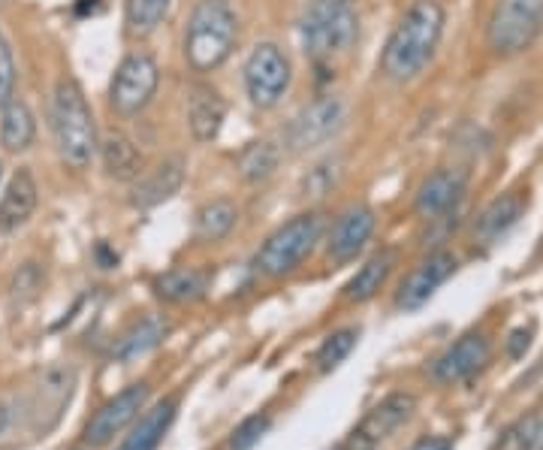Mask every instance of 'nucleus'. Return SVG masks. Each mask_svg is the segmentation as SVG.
I'll use <instances>...</instances> for the list:
<instances>
[{"label": "nucleus", "mask_w": 543, "mask_h": 450, "mask_svg": "<svg viewBox=\"0 0 543 450\" xmlns=\"http://www.w3.org/2000/svg\"><path fill=\"white\" fill-rule=\"evenodd\" d=\"M444 34V7L438 0H414L411 10L402 16L396 31L390 34L381 67L393 82L417 79L432 61Z\"/></svg>", "instance_id": "nucleus-1"}, {"label": "nucleus", "mask_w": 543, "mask_h": 450, "mask_svg": "<svg viewBox=\"0 0 543 450\" xmlns=\"http://www.w3.org/2000/svg\"><path fill=\"white\" fill-rule=\"evenodd\" d=\"M52 133L67 167L85 170L97 155V124L88 97L76 79H61L52 94Z\"/></svg>", "instance_id": "nucleus-2"}, {"label": "nucleus", "mask_w": 543, "mask_h": 450, "mask_svg": "<svg viewBox=\"0 0 543 450\" xmlns=\"http://www.w3.org/2000/svg\"><path fill=\"white\" fill-rule=\"evenodd\" d=\"M239 19L230 0H200L185 31V61L194 73L218 70L236 49Z\"/></svg>", "instance_id": "nucleus-3"}, {"label": "nucleus", "mask_w": 543, "mask_h": 450, "mask_svg": "<svg viewBox=\"0 0 543 450\" xmlns=\"http://www.w3.org/2000/svg\"><path fill=\"white\" fill-rule=\"evenodd\" d=\"M323 230H326V221L320 212H302V215L290 218L260 245L257 257H254L257 272L266 278L290 275L317 248Z\"/></svg>", "instance_id": "nucleus-4"}, {"label": "nucleus", "mask_w": 543, "mask_h": 450, "mask_svg": "<svg viewBox=\"0 0 543 450\" xmlns=\"http://www.w3.org/2000/svg\"><path fill=\"white\" fill-rule=\"evenodd\" d=\"M299 31L302 46L311 58H332L356 43L359 19L350 0H311Z\"/></svg>", "instance_id": "nucleus-5"}, {"label": "nucleus", "mask_w": 543, "mask_h": 450, "mask_svg": "<svg viewBox=\"0 0 543 450\" xmlns=\"http://www.w3.org/2000/svg\"><path fill=\"white\" fill-rule=\"evenodd\" d=\"M543 31V0H495L486 40L498 55L525 52Z\"/></svg>", "instance_id": "nucleus-6"}, {"label": "nucleus", "mask_w": 543, "mask_h": 450, "mask_svg": "<svg viewBox=\"0 0 543 450\" xmlns=\"http://www.w3.org/2000/svg\"><path fill=\"white\" fill-rule=\"evenodd\" d=\"M344 118H347L344 100L335 97V94H323V97L311 100L308 106H302L293 115V121L284 130V142H287V148L293 155L314 152V148L332 142L341 133Z\"/></svg>", "instance_id": "nucleus-7"}, {"label": "nucleus", "mask_w": 543, "mask_h": 450, "mask_svg": "<svg viewBox=\"0 0 543 450\" xmlns=\"http://www.w3.org/2000/svg\"><path fill=\"white\" fill-rule=\"evenodd\" d=\"M293 67L281 46L257 43L245 61V91L257 109H275L290 91Z\"/></svg>", "instance_id": "nucleus-8"}, {"label": "nucleus", "mask_w": 543, "mask_h": 450, "mask_svg": "<svg viewBox=\"0 0 543 450\" xmlns=\"http://www.w3.org/2000/svg\"><path fill=\"white\" fill-rule=\"evenodd\" d=\"M160 85V67L148 52H133L127 55L109 82V103L118 115L133 118L139 115L157 94Z\"/></svg>", "instance_id": "nucleus-9"}, {"label": "nucleus", "mask_w": 543, "mask_h": 450, "mask_svg": "<svg viewBox=\"0 0 543 450\" xmlns=\"http://www.w3.org/2000/svg\"><path fill=\"white\" fill-rule=\"evenodd\" d=\"M414 411L417 399L411 393H390L362 417V423L350 432L341 450H378V444H384L402 423H408Z\"/></svg>", "instance_id": "nucleus-10"}, {"label": "nucleus", "mask_w": 543, "mask_h": 450, "mask_svg": "<svg viewBox=\"0 0 543 450\" xmlns=\"http://www.w3.org/2000/svg\"><path fill=\"white\" fill-rule=\"evenodd\" d=\"M148 396H151L148 384L139 381V384L124 387V390L115 393L112 399H106V402L94 411V417L85 423V432H82L85 444H91V447L109 444L127 423H133V420L139 417V411L145 408Z\"/></svg>", "instance_id": "nucleus-11"}, {"label": "nucleus", "mask_w": 543, "mask_h": 450, "mask_svg": "<svg viewBox=\"0 0 543 450\" xmlns=\"http://www.w3.org/2000/svg\"><path fill=\"white\" fill-rule=\"evenodd\" d=\"M456 269H459L456 254H450V251H432V254L423 257V260L414 266V272L402 281L399 296H396V306L405 309V312L423 309L429 299L435 296V290H438L447 278H453Z\"/></svg>", "instance_id": "nucleus-12"}, {"label": "nucleus", "mask_w": 543, "mask_h": 450, "mask_svg": "<svg viewBox=\"0 0 543 450\" xmlns=\"http://www.w3.org/2000/svg\"><path fill=\"white\" fill-rule=\"evenodd\" d=\"M73 387H76V369L73 366H49L40 375V381L31 393V426H34V432H46L58 423L61 411L73 399Z\"/></svg>", "instance_id": "nucleus-13"}, {"label": "nucleus", "mask_w": 543, "mask_h": 450, "mask_svg": "<svg viewBox=\"0 0 543 450\" xmlns=\"http://www.w3.org/2000/svg\"><path fill=\"white\" fill-rule=\"evenodd\" d=\"M489 357H492V342L483 333H465L432 363V378L438 384H462L474 378L480 369H486Z\"/></svg>", "instance_id": "nucleus-14"}, {"label": "nucleus", "mask_w": 543, "mask_h": 450, "mask_svg": "<svg viewBox=\"0 0 543 450\" xmlns=\"http://www.w3.org/2000/svg\"><path fill=\"white\" fill-rule=\"evenodd\" d=\"M375 227H378V215L372 206L359 203V206H350L347 212H341V218L335 221V227L329 230V260L335 263H347L353 260L362 248H366L375 236Z\"/></svg>", "instance_id": "nucleus-15"}, {"label": "nucleus", "mask_w": 543, "mask_h": 450, "mask_svg": "<svg viewBox=\"0 0 543 450\" xmlns=\"http://www.w3.org/2000/svg\"><path fill=\"white\" fill-rule=\"evenodd\" d=\"M468 191V176L462 170H438L432 173L420 191H417V200H414V209L420 218L426 221H438V218H450L456 212V206L462 203Z\"/></svg>", "instance_id": "nucleus-16"}, {"label": "nucleus", "mask_w": 543, "mask_h": 450, "mask_svg": "<svg viewBox=\"0 0 543 450\" xmlns=\"http://www.w3.org/2000/svg\"><path fill=\"white\" fill-rule=\"evenodd\" d=\"M185 176H188V161L181 155H169L154 170L133 179L130 203L136 209H154V206H160V203H166L169 197L178 194V188L185 185Z\"/></svg>", "instance_id": "nucleus-17"}, {"label": "nucleus", "mask_w": 543, "mask_h": 450, "mask_svg": "<svg viewBox=\"0 0 543 450\" xmlns=\"http://www.w3.org/2000/svg\"><path fill=\"white\" fill-rule=\"evenodd\" d=\"M227 118V103L218 88L197 82L188 91V127L197 142H212Z\"/></svg>", "instance_id": "nucleus-18"}, {"label": "nucleus", "mask_w": 543, "mask_h": 450, "mask_svg": "<svg viewBox=\"0 0 543 450\" xmlns=\"http://www.w3.org/2000/svg\"><path fill=\"white\" fill-rule=\"evenodd\" d=\"M40 203V188L31 176V170H19L4 197H0V233H13L19 227H25L31 221V215L37 212Z\"/></svg>", "instance_id": "nucleus-19"}, {"label": "nucleus", "mask_w": 543, "mask_h": 450, "mask_svg": "<svg viewBox=\"0 0 543 450\" xmlns=\"http://www.w3.org/2000/svg\"><path fill=\"white\" fill-rule=\"evenodd\" d=\"M178 414V396H166L157 405H151L130 429V435L118 444V450H157L163 435L169 432L172 420Z\"/></svg>", "instance_id": "nucleus-20"}, {"label": "nucleus", "mask_w": 543, "mask_h": 450, "mask_svg": "<svg viewBox=\"0 0 543 450\" xmlns=\"http://www.w3.org/2000/svg\"><path fill=\"white\" fill-rule=\"evenodd\" d=\"M169 336V324L157 315H148L136 324H130L112 345V360L115 363H133L145 354H151L154 348L163 345V339Z\"/></svg>", "instance_id": "nucleus-21"}, {"label": "nucleus", "mask_w": 543, "mask_h": 450, "mask_svg": "<svg viewBox=\"0 0 543 450\" xmlns=\"http://www.w3.org/2000/svg\"><path fill=\"white\" fill-rule=\"evenodd\" d=\"M525 206H528V200H525L522 194H516V191L495 197V200L477 215V221H474V239L483 242V245H495V242L522 218Z\"/></svg>", "instance_id": "nucleus-22"}, {"label": "nucleus", "mask_w": 543, "mask_h": 450, "mask_svg": "<svg viewBox=\"0 0 543 450\" xmlns=\"http://www.w3.org/2000/svg\"><path fill=\"white\" fill-rule=\"evenodd\" d=\"M34 139H37V118L31 106L19 97H10L0 106V145H4V152L19 155L28 152Z\"/></svg>", "instance_id": "nucleus-23"}, {"label": "nucleus", "mask_w": 543, "mask_h": 450, "mask_svg": "<svg viewBox=\"0 0 543 450\" xmlns=\"http://www.w3.org/2000/svg\"><path fill=\"white\" fill-rule=\"evenodd\" d=\"M100 161L106 167V173L118 182H133L142 173V152L136 148V142L121 133V130H109L100 142H97Z\"/></svg>", "instance_id": "nucleus-24"}, {"label": "nucleus", "mask_w": 543, "mask_h": 450, "mask_svg": "<svg viewBox=\"0 0 543 450\" xmlns=\"http://www.w3.org/2000/svg\"><path fill=\"white\" fill-rule=\"evenodd\" d=\"M212 275L206 269H194V266H181V269H169L163 275L154 278V293L163 299V303H197V299L206 296Z\"/></svg>", "instance_id": "nucleus-25"}, {"label": "nucleus", "mask_w": 543, "mask_h": 450, "mask_svg": "<svg viewBox=\"0 0 543 450\" xmlns=\"http://www.w3.org/2000/svg\"><path fill=\"white\" fill-rule=\"evenodd\" d=\"M396 260H399L396 248H384L375 257H369L366 266H359V272L344 284V299H347V303H369L372 296H378L381 287L387 284Z\"/></svg>", "instance_id": "nucleus-26"}, {"label": "nucleus", "mask_w": 543, "mask_h": 450, "mask_svg": "<svg viewBox=\"0 0 543 450\" xmlns=\"http://www.w3.org/2000/svg\"><path fill=\"white\" fill-rule=\"evenodd\" d=\"M281 164V148L269 139H260V142H248L242 148V155L236 158V170L245 182L257 185V182H266L275 176Z\"/></svg>", "instance_id": "nucleus-27"}, {"label": "nucleus", "mask_w": 543, "mask_h": 450, "mask_svg": "<svg viewBox=\"0 0 543 450\" xmlns=\"http://www.w3.org/2000/svg\"><path fill=\"white\" fill-rule=\"evenodd\" d=\"M239 221V209L230 200H212L206 206H200L197 218H194V233L200 242H221L224 236L233 233Z\"/></svg>", "instance_id": "nucleus-28"}, {"label": "nucleus", "mask_w": 543, "mask_h": 450, "mask_svg": "<svg viewBox=\"0 0 543 450\" xmlns=\"http://www.w3.org/2000/svg\"><path fill=\"white\" fill-rule=\"evenodd\" d=\"M344 176V158L341 155H329L323 161H317L299 182V194L305 200H323L326 194H332L338 188Z\"/></svg>", "instance_id": "nucleus-29"}, {"label": "nucleus", "mask_w": 543, "mask_h": 450, "mask_svg": "<svg viewBox=\"0 0 543 450\" xmlns=\"http://www.w3.org/2000/svg\"><path fill=\"white\" fill-rule=\"evenodd\" d=\"M172 0H127L124 19L133 37H151L169 16Z\"/></svg>", "instance_id": "nucleus-30"}, {"label": "nucleus", "mask_w": 543, "mask_h": 450, "mask_svg": "<svg viewBox=\"0 0 543 450\" xmlns=\"http://www.w3.org/2000/svg\"><path fill=\"white\" fill-rule=\"evenodd\" d=\"M356 339H359V330H356V327H344V330H335L332 336H326L323 345H320L317 354H314L317 372L326 375V372L338 369V366L350 357V351L356 348Z\"/></svg>", "instance_id": "nucleus-31"}, {"label": "nucleus", "mask_w": 543, "mask_h": 450, "mask_svg": "<svg viewBox=\"0 0 543 450\" xmlns=\"http://www.w3.org/2000/svg\"><path fill=\"white\" fill-rule=\"evenodd\" d=\"M504 450H543V411L516 420L504 432Z\"/></svg>", "instance_id": "nucleus-32"}, {"label": "nucleus", "mask_w": 543, "mask_h": 450, "mask_svg": "<svg viewBox=\"0 0 543 450\" xmlns=\"http://www.w3.org/2000/svg\"><path fill=\"white\" fill-rule=\"evenodd\" d=\"M269 429H272V417H269V414H254V417L242 420V423L230 432L227 450H251Z\"/></svg>", "instance_id": "nucleus-33"}, {"label": "nucleus", "mask_w": 543, "mask_h": 450, "mask_svg": "<svg viewBox=\"0 0 543 450\" xmlns=\"http://www.w3.org/2000/svg\"><path fill=\"white\" fill-rule=\"evenodd\" d=\"M16 91V58H13V46L0 31V106H4Z\"/></svg>", "instance_id": "nucleus-34"}, {"label": "nucleus", "mask_w": 543, "mask_h": 450, "mask_svg": "<svg viewBox=\"0 0 543 450\" xmlns=\"http://www.w3.org/2000/svg\"><path fill=\"white\" fill-rule=\"evenodd\" d=\"M528 345H531V330H525V327L513 330V333H510V339H507V357H510V360L525 357Z\"/></svg>", "instance_id": "nucleus-35"}, {"label": "nucleus", "mask_w": 543, "mask_h": 450, "mask_svg": "<svg viewBox=\"0 0 543 450\" xmlns=\"http://www.w3.org/2000/svg\"><path fill=\"white\" fill-rule=\"evenodd\" d=\"M408 450H453V438L447 435H429V438H420L414 447Z\"/></svg>", "instance_id": "nucleus-36"}, {"label": "nucleus", "mask_w": 543, "mask_h": 450, "mask_svg": "<svg viewBox=\"0 0 543 450\" xmlns=\"http://www.w3.org/2000/svg\"><path fill=\"white\" fill-rule=\"evenodd\" d=\"M94 254H97V260H100V266H103V269L118 266V254H115V251H109V245H106V242H100Z\"/></svg>", "instance_id": "nucleus-37"}, {"label": "nucleus", "mask_w": 543, "mask_h": 450, "mask_svg": "<svg viewBox=\"0 0 543 450\" xmlns=\"http://www.w3.org/2000/svg\"><path fill=\"white\" fill-rule=\"evenodd\" d=\"M10 423H13V414H10V408L4 402H0V435L10 429Z\"/></svg>", "instance_id": "nucleus-38"}, {"label": "nucleus", "mask_w": 543, "mask_h": 450, "mask_svg": "<svg viewBox=\"0 0 543 450\" xmlns=\"http://www.w3.org/2000/svg\"><path fill=\"white\" fill-rule=\"evenodd\" d=\"M0 179H4V167H0Z\"/></svg>", "instance_id": "nucleus-39"}]
</instances>
